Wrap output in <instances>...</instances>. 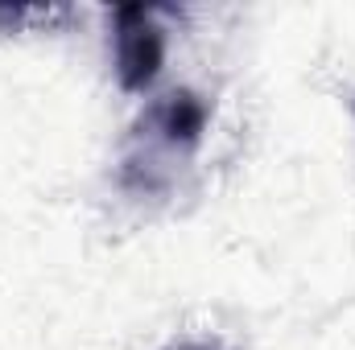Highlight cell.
Wrapping results in <instances>:
<instances>
[{
    "label": "cell",
    "instance_id": "cell-2",
    "mask_svg": "<svg viewBox=\"0 0 355 350\" xmlns=\"http://www.w3.org/2000/svg\"><path fill=\"white\" fill-rule=\"evenodd\" d=\"M207 120H211V107L202 95L194 91H170L162 99L149 103V111L141 116V136L149 149H162V153H190L198 149L202 132H207Z\"/></svg>",
    "mask_w": 355,
    "mask_h": 350
},
{
    "label": "cell",
    "instance_id": "cell-3",
    "mask_svg": "<svg viewBox=\"0 0 355 350\" xmlns=\"http://www.w3.org/2000/svg\"><path fill=\"white\" fill-rule=\"evenodd\" d=\"M186 350H202V347H186Z\"/></svg>",
    "mask_w": 355,
    "mask_h": 350
},
{
    "label": "cell",
    "instance_id": "cell-1",
    "mask_svg": "<svg viewBox=\"0 0 355 350\" xmlns=\"http://www.w3.org/2000/svg\"><path fill=\"white\" fill-rule=\"evenodd\" d=\"M162 21H166V8H149V4L116 8V33H112L116 79H120V87L132 91V95L153 87L162 66H166L170 29Z\"/></svg>",
    "mask_w": 355,
    "mask_h": 350
}]
</instances>
